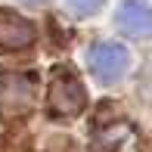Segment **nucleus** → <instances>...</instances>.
Here are the masks:
<instances>
[{
    "instance_id": "nucleus-2",
    "label": "nucleus",
    "mask_w": 152,
    "mask_h": 152,
    "mask_svg": "<svg viewBox=\"0 0 152 152\" xmlns=\"http://www.w3.org/2000/svg\"><path fill=\"white\" fill-rule=\"evenodd\" d=\"M115 22L121 31L134 34V37H146L152 34V6L146 0H124L115 12Z\"/></svg>"
},
{
    "instance_id": "nucleus-3",
    "label": "nucleus",
    "mask_w": 152,
    "mask_h": 152,
    "mask_svg": "<svg viewBox=\"0 0 152 152\" xmlns=\"http://www.w3.org/2000/svg\"><path fill=\"white\" fill-rule=\"evenodd\" d=\"M65 6L75 12V16H90L102 6V0H65Z\"/></svg>"
},
{
    "instance_id": "nucleus-1",
    "label": "nucleus",
    "mask_w": 152,
    "mask_h": 152,
    "mask_svg": "<svg viewBox=\"0 0 152 152\" xmlns=\"http://www.w3.org/2000/svg\"><path fill=\"white\" fill-rule=\"evenodd\" d=\"M87 65H90L93 78L102 81V84H115L124 72L130 68V53L127 47L115 44V40H106V44H96L87 53Z\"/></svg>"
}]
</instances>
